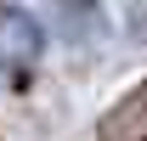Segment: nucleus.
I'll list each match as a JSON object with an SVG mask.
<instances>
[{
	"label": "nucleus",
	"instance_id": "obj_1",
	"mask_svg": "<svg viewBox=\"0 0 147 141\" xmlns=\"http://www.w3.org/2000/svg\"><path fill=\"white\" fill-rule=\"evenodd\" d=\"M40 51H45V23L11 0H0V68L28 73V68H40Z\"/></svg>",
	"mask_w": 147,
	"mask_h": 141
},
{
	"label": "nucleus",
	"instance_id": "obj_2",
	"mask_svg": "<svg viewBox=\"0 0 147 141\" xmlns=\"http://www.w3.org/2000/svg\"><path fill=\"white\" fill-rule=\"evenodd\" d=\"M51 6H62V11H68L62 34H68L74 45H85V40H102V11H96V0H51Z\"/></svg>",
	"mask_w": 147,
	"mask_h": 141
}]
</instances>
